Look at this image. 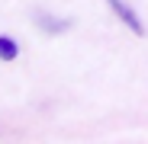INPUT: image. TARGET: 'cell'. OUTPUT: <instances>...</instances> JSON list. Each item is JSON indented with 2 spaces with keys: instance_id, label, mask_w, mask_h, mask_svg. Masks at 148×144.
I'll return each mask as SVG.
<instances>
[{
  "instance_id": "6da1fadb",
  "label": "cell",
  "mask_w": 148,
  "mask_h": 144,
  "mask_svg": "<svg viewBox=\"0 0 148 144\" xmlns=\"http://www.w3.org/2000/svg\"><path fill=\"white\" fill-rule=\"evenodd\" d=\"M110 7H113V10H116V13H119L122 19H126V22H129V26H132L135 32H142V26H138V22H135V16H132V10H129L126 3H119V0H110Z\"/></svg>"
},
{
  "instance_id": "7a4b0ae2",
  "label": "cell",
  "mask_w": 148,
  "mask_h": 144,
  "mask_svg": "<svg viewBox=\"0 0 148 144\" xmlns=\"http://www.w3.org/2000/svg\"><path fill=\"white\" fill-rule=\"evenodd\" d=\"M0 58H3V61H13L16 58V42L7 39V35H0Z\"/></svg>"
}]
</instances>
